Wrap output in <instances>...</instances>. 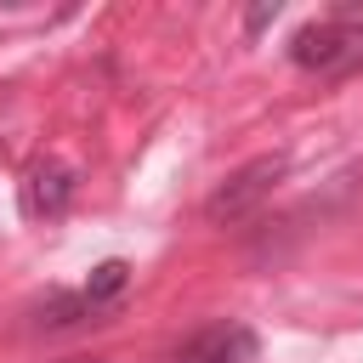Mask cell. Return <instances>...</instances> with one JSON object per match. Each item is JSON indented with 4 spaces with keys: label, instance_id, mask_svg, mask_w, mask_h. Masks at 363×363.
Here are the masks:
<instances>
[{
    "label": "cell",
    "instance_id": "cell-3",
    "mask_svg": "<svg viewBox=\"0 0 363 363\" xmlns=\"http://www.w3.org/2000/svg\"><path fill=\"white\" fill-rule=\"evenodd\" d=\"M17 199H23V216L28 221H57L68 210V199H74V170L57 164V159H34L23 170V193Z\"/></svg>",
    "mask_w": 363,
    "mask_h": 363
},
{
    "label": "cell",
    "instance_id": "cell-1",
    "mask_svg": "<svg viewBox=\"0 0 363 363\" xmlns=\"http://www.w3.org/2000/svg\"><path fill=\"white\" fill-rule=\"evenodd\" d=\"M295 68H318V74H346L363 62V17H329V23H306L289 40Z\"/></svg>",
    "mask_w": 363,
    "mask_h": 363
},
{
    "label": "cell",
    "instance_id": "cell-2",
    "mask_svg": "<svg viewBox=\"0 0 363 363\" xmlns=\"http://www.w3.org/2000/svg\"><path fill=\"white\" fill-rule=\"evenodd\" d=\"M278 176H284V153H267V159H250L244 170H233L216 193H210V204H204V216L210 221H244L272 187H278Z\"/></svg>",
    "mask_w": 363,
    "mask_h": 363
},
{
    "label": "cell",
    "instance_id": "cell-6",
    "mask_svg": "<svg viewBox=\"0 0 363 363\" xmlns=\"http://www.w3.org/2000/svg\"><path fill=\"white\" fill-rule=\"evenodd\" d=\"M272 17H278V6H255V11H250V28H261V23H272Z\"/></svg>",
    "mask_w": 363,
    "mask_h": 363
},
{
    "label": "cell",
    "instance_id": "cell-5",
    "mask_svg": "<svg viewBox=\"0 0 363 363\" xmlns=\"http://www.w3.org/2000/svg\"><path fill=\"white\" fill-rule=\"evenodd\" d=\"M125 272H130V267H125V261H102V267H96V272H91V284H85V306H91V312H96V306H102V301H113V295H119V289H125Z\"/></svg>",
    "mask_w": 363,
    "mask_h": 363
},
{
    "label": "cell",
    "instance_id": "cell-4",
    "mask_svg": "<svg viewBox=\"0 0 363 363\" xmlns=\"http://www.w3.org/2000/svg\"><path fill=\"white\" fill-rule=\"evenodd\" d=\"M255 352L261 346L244 323H210L176 352V363H255Z\"/></svg>",
    "mask_w": 363,
    "mask_h": 363
}]
</instances>
